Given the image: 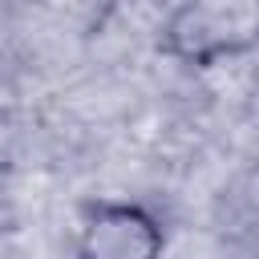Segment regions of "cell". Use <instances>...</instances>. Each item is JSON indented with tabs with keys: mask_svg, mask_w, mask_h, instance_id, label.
<instances>
[{
	"mask_svg": "<svg viewBox=\"0 0 259 259\" xmlns=\"http://www.w3.org/2000/svg\"><path fill=\"white\" fill-rule=\"evenodd\" d=\"M158 49L190 69L247 57L259 49V0H182L166 16Z\"/></svg>",
	"mask_w": 259,
	"mask_h": 259,
	"instance_id": "1",
	"label": "cell"
},
{
	"mask_svg": "<svg viewBox=\"0 0 259 259\" xmlns=\"http://www.w3.org/2000/svg\"><path fill=\"white\" fill-rule=\"evenodd\" d=\"M166 227L134 198H93L81 206L77 255L81 259H162Z\"/></svg>",
	"mask_w": 259,
	"mask_h": 259,
	"instance_id": "2",
	"label": "cell"
}]
</instances>
